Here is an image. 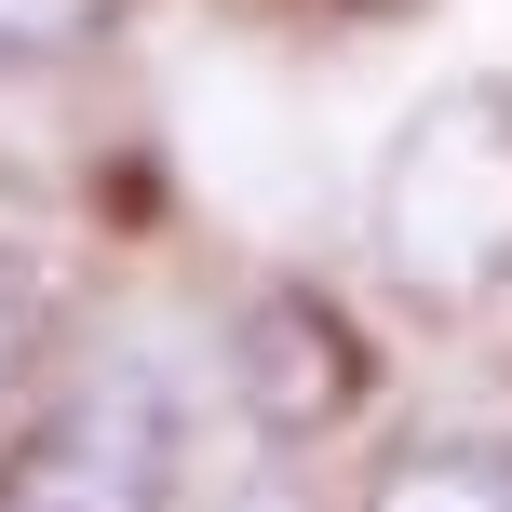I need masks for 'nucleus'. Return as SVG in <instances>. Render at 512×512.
<instances>
[{
  "mask_svg": "<svg viewBox=\"0 0 512 512\" xmlns=\"http://www.w3.org/2000/svg\"><path fill=\"white\" fill-rule=\"evenodd\" d=\"M0 378H14V297H0Z\"/></svg>",
  "mask_w": 512,
  "mask_h": 512,
  "instance_id": "3",
  "label": "nucleus"
},
{
  "mask_svg": "<svg viewBox=\"0 0 512 512\" xmlns=\"http://www.w3.org/2000/svg\"><path fill=\"white\" fill-rule=\"evenodd\" d=\"M364 512H512V445H405Z\"/></svg>",
  "mask_w": 512,
  "mask_h": 512,
  "instance_id": "2",
  "label": "nucleus"
},
{
  "mask_svg": "<svg viewBox=\"0 0 512 512\" xmlns=\"http://www.w3.org/2000/svg\"><path fill=\"white\" fill-rule=\"evenodd\" d=\"M162 486H176V391L122 351L41 405V432L0 472V512H162Z\"/></svg>",
  "mask_w": 512,
  "mask_h": 512,
  "instance_id": "1",
  "label": "nucleus"
}]
</instances>
